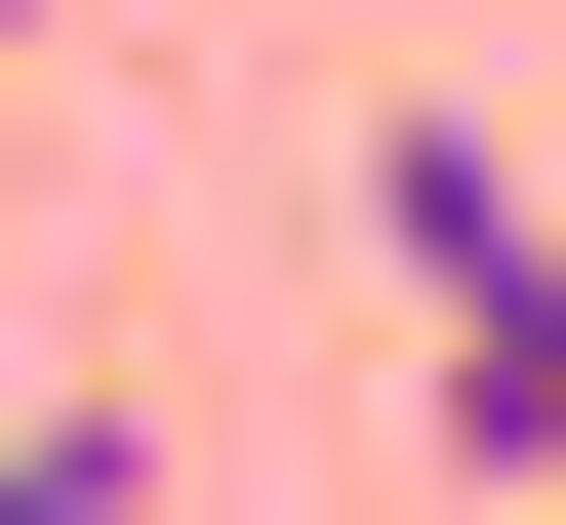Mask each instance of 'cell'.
Wrapping results in <instances>:
<instances>
[{"instance_id": "cell-1", "label": "cell", "mask_w": 566, "mask_h": 525, "mask_svg": "<svg viewBox=\"0 0 566 525\" xmlns=\"http://www.w3.org/2000/svg\"><path fill=\"white\" fill-rule=\"evenodd\" d=\"M365 283H405V324H446V444H485V485H526V525H566V202H526V162H485V122H446V82H405V122H365Z\"/></svg>"}, {"instance_id": "cell-2", "label": "cell", "mask_w": 566, "mask_h": 525, "mask_svg": "<svg viewBox=\"0 0 566 525\" xmlns=\"http://www.w3.org/2000/svg\"><path fill=\"white\" fill-rule=\"evenodd\" d=\"M0 525H163V444L122 405H0Z\"/></svg>"}, {"instance_id": "cell-3", "label": "cell", "mask_w": 566, "mask_h": 525, "mask_svg": "<svg viewBox=\"0 0 566 525\" xmlns=\"http://www.w3.org/2000/svg\"><path fill=\"white\" fill-rule=\"evenodd\" d=\"M0 41H41V0H0Z\"/></svg>"}]
</instances>
